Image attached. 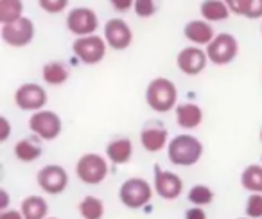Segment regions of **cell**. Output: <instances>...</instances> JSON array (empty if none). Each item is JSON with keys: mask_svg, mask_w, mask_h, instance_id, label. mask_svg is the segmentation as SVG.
I'll list each match as a JSON object with an SVG mask.
<instances>
[{"mask_svg": "<svg viewBox=\"0 0 262 219\" xmlns=\"http://www.w3.org/2000/svg\"><path fill=\"white\" fill-rule=\"evenodd\" d=\"M146 102L157 114H167L176 108L178 88L167 77H155L146 88Z\"/></svg>", "mask_w": 262, "mask_h": 219, "instance_id": "2", "label": "cell"}, {"mask_svg": "<svg viewBox=\"0 0 262 219\" xmlns=\"http://www.w3.org/2000/svg\"><path fill=\"white\" fill-rule=\"evenodd\" d=\"M260 164H262V158H260Z\"/></svg>", "mask_w": 262, "mask_h": 219, "instance_id": "39", "label": "cell"}, {"mask_svg": "<svg viewBox=\"0 0 262 219\" xmlns=\"http://www.w3.org/2000/svg\"><path fill=\"white\" fill-rule=\"evenodd\" d=\"M110 4L115 11L119 13H126L131 8H135V0H110Z\"/></svg>", "mask_w": 262, "mask_h": 219, "instance_id": "31", "label": "cell"}, {"mask_svg": "<svg viewBox=\"0 0 262 219\" xmlns=\"http://www.w3.org/2000/svg\"><path fill=\"white\" fill-rule=\"evenodd\" d=\"M260 142H262V129H260Z\"/></svg>", "mask_w": 262, "mask_h": 219, "instance_id": "37", "label": "cell"}, {"mask_svg": "<svg viewBox=\"0 0 262 219\" xmlns=\"http://www.w3.org/2000/svg\"><path fill=\"white\" fill-rule=\"evenodd\" d=\"M208 63L207 51L196 45H189V47L182 49L176 56V65H178L180 72L185 76H198L205 70Z\"/></svg>", "mask_w": 262, "mask_h": 219, "instance_id": "14", "label": "cell"}, {"mask_svg": "<svg viewBox=\"0 0 262 219\" xmlns=\"http://www.w3.org/2000/svg\"><path fill=\"white\" fill-rule=\"evenodd\" d=\"M239 219H251V217H248V215H243V217H239Z\"/></svg>", "mask_w": 262, "mask_h": 219, "instance_id": "36", "label": "cell"}, {"mask_svg": "<svg viewBox=\"0 0 262 219\" xmlns=\"http://www.w3.org/2000/svg\"><path fill=\"white\" fill-rule=\"evenodd\" d=\"M200 13L207 22H223L230 16V8L225 0H203L200 6Z\"/></svg>", "mask_w": 262, "mask_h": 219, "instance_id": "23", "label": "cell"}, {"mask_svg": "<svg viewBox=\"0 0 262 219\" xmlns=\"http://www.w3.org/2000/svg\"><path fill=\"white\" fill-rule=\"evenodd\" d=\"M187 198H189V201H190V205H192V207L205 208V207H208L212 201H214L215 194L208 185H205V183H198V185L190 187Z\"/></svg>", "mask_w": 262, "mask_h": 219, "instance_id": "27", "label": "cell"}, {"mask_svg": "<svg viewBox=\"0 0 262 219\" xmlns=\"http://www.w3.org/2000/svg\"><path fill=\"white\" fill-rule=\"evenodd\" d=\"M113 51H126L133 43V31L122 18H110L104 24V36H102Z\"/></svg>", "mask_w": 262, "mask_h": 219, "instance_id": "12", "label": "cell"}, {"mask_svg": "<svg viewBox=\"0 0 262 219\" xmlns=\"http://www.w3.org/2000/svg\"><path fill=\"white\" fill-rule=\"evenodd\" d=\"M183 219H207V212L201 207H190L185 212V217Z\"/></svg>", "mask_w": 262, "mask_h": 219, "instance_id": "33", "label": "cell"}, {"mask_svg": "<svg viewBox=\"0 0 262 219\" xmlns=\"http://www.w3.org/2000/svg\"><path fill=\"white\" fill-rule=\"evenodd\" d=\"M133 157V142L129 139H115L110 140L106 146V158L113 165H126L129 164Z\"/></svg>", "mask_w": 262, "mask_h": 219, "instance_id": "18", "label": "cell"}, {"mask_svg": "<svg viewBox=\"0 0 262 219\" xmlns=\"http://www.w3.org/2000/svg\"><path fill=\"white\" fill-rule=\"evenodd\" d=\"M0 34H2L4 43H8L9 47H27L34 38V24L31 18L24 16L13 24H4L0 29Z\"/></svg>", "mask_w": 262, "mask_h": 219, "instance_id": "10", "label": "cell"}, {"mask_svg": "<svg viewBox=\"0 0 262 219\" xmlns=\"http://www.w3.org/2000/svg\"><path fill=\"white\" fill-rule=\"evenodd\" d=\"M0 219H24V214L18 210H15V208H8V210L0 212Z\"/></svg>", "mask_w": 262, "mask_h": 219, "instance_id": "34", "label": "cell"}, {"mask_svg": "<svg viewBox=\"0 0 262 219\" xmlns=\"http://www.w3.org/2000/svg\"><path fill=\"white\" fill-rule=\"evenodd\" d=\"M70 70L69 67L63 61H49L43 65V70H41V77L47 84L51 86H61L69 81Z\"/></svg>", "mask_w": 262, "mask_h": 219, "instance_id": "21", "label": "cell"}, {"mask_svg": "<svg viewBox=\"0 0 262 219\" xmlns=\"http://www.w3.org/2000/svg\"><path fill=\"white\" fill-rule=\"evenodd\" d=\"M20 212L24 214V219H47L49 217V203L43 196L31 194L24 198L20 205Z\"/></svg>", "mask_w": 262, "mask_h": 219, "instance_id": "19", "label": "cell"}, {"mask_svg": "<svg viewBox=\"0 0 262 219\" xmlns=\"http://www.w3.org/2000/svg\"><path fill=\"white\" fill-rule=\"evenodd\" d=\"M233 15L257 20L262 16V0H225Z\"/></svg>", "mask_w": 262, "mask_h": 219, "instance_id": "22", "label": "cell"}, {"mask_svg": "<svg viewBox=\"0 0 262 219\" xmlns=\"http://www.w3.org/2000/svg\"><path fill=\"white\" fill-rule=\"evenodd\" d=\"M244 212L251 219H262V194H250Z\"/></svg>", "mask_w": 262, "mask_h": 219, "instance_id": "28", "label": "cell"}, {"mask_svg": "<svg viewBox=\"0 0 262 219\" xmlns=\"http://www.w3.org/2000/svg\"><path fill=\"white\" fill-rule=\"evenodd\" d=\"M29 126L31 133L36 137L38 140H56L61 135L63 122L59 119L58 114H54L52 110H40V112H34L29 117Z\"/></svg>", "mask_w": 262, "mask_h": 219, "instance_id": "5", "label": "cell"}, {"mask_svg": "<svg viewBox=\"0 0 262 219\" xmlns=\"http://www.w3.org/2000/svg\"><path fill=\"white\" fill-rule=\"evenodd\" d=\"M169 132L164 126H146L140 132V144L147 153H158L169 146Z\"/></svg>", "mask_w": 262, "mask_h": 219, "instance_id": "16", "label": "cell"}, {"mask_svg": "<svg viewBox=\"0 0 262 219\" xmlns=\"http://www.w3.org/2000/svg\"><path fill=\"white\" fill-rule=\"evenodd\" d=\"M47 219H58V217H47Z\"/></svg>", "mask_w": 262, "mask_h": 219, "instance_id": "38", "label": "cell"}, {"mask_svg": "<svg viewBox=\"0 0 262 219\" xmlns=\"http://www.w3.org/2000/svg\"><path fill=\"white\" fill-rule=\"evenodd\" d=\"M106 47H108V43L104 38L92 34V36L76 38L72 43V52L84 65H97L104 59Z\"/></svg>", "mask_w": 262, "mask_h": 219, "instance_id": "6", "label": "cell"}, {"mask_svg": "<svg viewBox=\"0 0 262 219\" xmlns=\"http://www.w3.org/2000/svg\"><path fill=\"white\" fill-rule=\"evenodd\" d=\"M36 183L45 194L58 196V194L65 192V189L69 187V172L61 165L49 164L38 171Z\"/></svg>", "mask_w": 262, "mask_h": 219, "instance_id": "8", "label": "cell"}, {"mask_svg": "<svg viewBox=\"0 0 262 219\" xmlns=\"http://www.w3.org/2000/svg\"><path fill=\"white\" fill-rule=\"evenodd\" d=\"M49 101V95L43 86L38 83H26L20 84L15 92V104L24 112H40L45 110V104Z\"/></svg>", "mask_w": 262, "mask_h": 219, "instance_id": "9", "label": "cell"}, {"mask_svg": "<svg viewBox=\"0 0 262 219\" xmlns=\"http://www.w3.org/2000/svg\"><path fill=\"white\" fill-rule=\"evenodd\" d=\"M155 187L144 178H127L119 189V201L129 210H140L153 200Z\"/></svg>", "mask_w": 262, "mask_h": 219, "instance_id": "3", "label": "cell"}, {"mask_svg": "<svg viewBox=\"0 0 262 219\" xmlns=\"http://www.w3.org/2000/svg\"><path fill=\"white\" fill-rule=\"evenodd\" d=\"M13 153H15L16 160L22 162V164H33L41 157L43 147L34 139H20L13 147Z\"/></svg>", "mask_w": 262, "mask_h": 219, "instance_id": "20", "label": "cell"}, {"mask_svg": "<svg viewBox=\"0 0 262 219\" xmlns=\"http://www.w3.org/2000/svg\"><path fill=\"white\" fill-rule=\"evenodd\" d=\"M203 157V144L200 139L189 133L176 135L167 146V158L172 165L178 167H190L196 165Z\"/></svg>", "mask_w": 262, "mask_h": 219, "instance_id": "1", "label": "cell"}, {"mask_svg": "<svg viewBox=\"0 0 262 219\" xmlns=\"http://www.w3.org/2000/svg\"><path fill=\"white\" fill-rule=\"evenodd\" d=\"M24 18V2L22 0H0V22L13 24Z\"/></svg>", "mask_w": 262, "mask_h": 219, "instance_id": "26", "label": "cell"}, {"mask_svg": "<svg viewBox=\"0 0 262 219\" xmlns=\"http://www.w3.org/2000/svg\"><path fill=\"white\" fill-rule=\"evenodd\" d=\"M183 34L196 47H203V45L207 47L215 38L214 29L207 20H190V22H187V26L183 27Z\"/></svg>", "mask_w": 262, "mask_h": 219, "instance_id": "15", "label": "cell"}, {"mask_svg": "<svg viewBox=\"0 0 262 219\" xmlns=\"http://www.w3.org/2000/svg\"><path fill=\"white\" fill-rule=\"evenodd\" d=\"M8 207H9V194L6 189H2L0 190V212L8 210Z\"/></svg>", "mask_w": 262, "mask_h": 219, "instance_id": "35", "label": "cell"}, {"mask_svg": "<svg viewBox=\"0 0 262 219\" xmlns=\"http://www.w3.org/2000/svg\"><path fill=\"white\" fill-rule=\"evenodd\" d=\"M241 187L250 194H262V164H251L241 172Z\"/></svg>", "mask_w": 262, "mask_h": 219, "instance_id": "24", "label": "cell"}, {"mask_svg": "<svg viewBox=\"0 0 262 219\" xmlns=\"http://www.w3.org/2000/svg\"><path fill=\"white\" fill-rule=\"evenodd\" d=\"M155 192L162 198V200H178L183 192V180L180 178L176 172L165 171V169L157 167L155 169V180H153Z\"/></svg>", "mask_w": 262, "mask_h": 219, "instance_id": "13", "label": "cell"}, {"mask_svg": "<svg viewBox=\"0 0 262 219\" xmlns=\"http://www.w3.org/2000/svg\"><path fill=\"white\" fill-rule=\"evenodd\" d=\"M110 172L108 160L99 153H84L76 164V176L86 185H99Z\"/></svg>", "mask_w": 262, "mask_h": 219, "instance_id": "4", "label": "cell"}, {"mask_svg": "<svg viewBox=\"0 0 262 219\" xmlns=\"http://www.w3.org/2000/svg\"><path fill=\"white\" fill-rule=\"evenodd\" d=\"M38 6L49 15H58L67 9L69 0H38Z\"/></svg>", "mask_w": 262, "mask_h": 219, "instance_id": "30", "label": "cell"}, {"mask_svg": "<svg viewBox=\"0 0 262 219\" xmlns=\"http://www.w3.org/2000/svg\"><path fill=\"white\" fill-rule=\"evenodd\" d=\"M135 13L140 18H151L157 13L158 4L157 0H135Z\"/></svg>", "mask_w": 262, "mask_h": 219, "instance_id": "29", "label": "cell"}, {"mask_svg": "<svg viewBox=\"0 0 262 219\" xmlns=\"http://www.w3.org/2000/svg\"><path fill=\"white\" fill-rule=\"evenodd\" d=\"M11 135V122L8 121V117H0V142H6Z\"/></svg>", "mask_w": 262, "mask_h": 219, "instance_id": "32", "label": "cell"}, {"mask_svg": "<svg viewBox=\"0 0 262 219\" xmlns=\"http://www.w3.org/2000/svg\"><path fill=\"white\" fill-rule=\"evenodd\" d=\"M205 51H207L208 61H212L214 65H228L239 54V41H237V38L233 34L219 33L215 34L212 43L207 45Z\"/></svg>", "mask_w": 262, "mask_h": 219, "instance_id": "7", "label": "cell"}, {"mask_svg": "<svg viewBox=\"0 0 262 219\" xmlns=\"http://www.w3.org/2000/svg\"><path fill=\"white\" fill-rule=\"evenodd\" d=\"M77 210H79V215L83 219H102L104 217V203H102L101 198L97 196H84L83 200L77 205Z\"/></svg>", "mask_w": 262, "mask_h": 219, "instance_id": "25", "label": "cell"}, {"mask_svg": "<svg viewBox=\"0 0 262 219\" xmlns=\"http://www.w3.org/2000/svg\"><path fill=\"white\" fill-rule=\"evenodd\" d=\"M176 122L182 129H196L203 122V110L196 102H182L174 108Z\"/></svg>", "mask_w": 262, "mask_h": 219, "instance_id": "17", "label": "cell"}, {"mask_svg": "<svg viewBox=\"0 0 262 219\" xmlns=\"http://www.w3.org/2000/svg\"><path fill=\"white\" fill-rule=\"evenodd\" d=\"M99 27L97 13L90 8H74L67 15V29L77 38L92 36Z\"/></svg>", "mask_w": 262, "mask_h": 219, "instance_id": "11", "label": "cell"}]
</instances>
